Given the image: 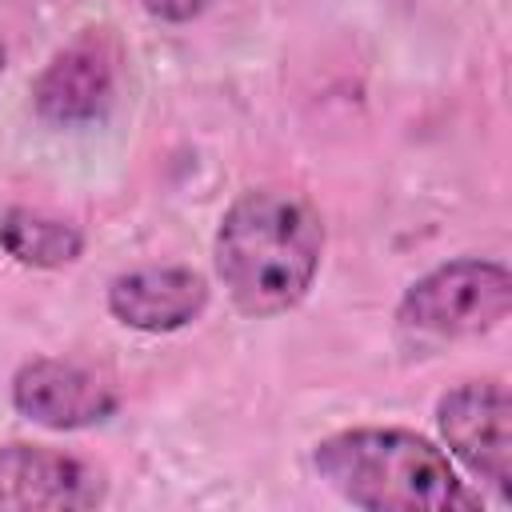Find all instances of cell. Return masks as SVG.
Instances as JSON below:
<instances>
[{"label":"cell","instance_id":"obj_1","mask_svg":"<svg viewBox=\"0 0 512 512\" xmlns=\"http://www.w3.org/2000/svg\"><path fill=\"white\" fill-rule=\"evenodd\" d=\"M324 252L316 208L284 188L244 192L220 220L216 272L248 316H276L304 300Z\"/></svg>","mask_w":512,"mask_h":512},{"label":"cell","instance_id":"obj_2","mask_svg":"<svg viewBox=\"0 0 512 512\" xmlns=\"http://www.w3.org/2000/svg\"><path fill=\"white\" fill-rule=\"evenodd\" d=\"M316 472L356 508L372 512H452L472 508L448 456L404 428H352L312 452Z\"/></svg>","mask_w":512,"mask_h":512},{"label":"cell","instance_id":"obj_10","mask_svg":"<svg viewBox=\"0 0 512 512\" xmlns=\"http://www.w3.org/2000/svg\"><path fill=\"white\" fill-rule=\"evenodd\" d=\"M144 8L156 16V20H168V24H184L192 16H200L208 8V0H144Z\"/></svg>","mask_w":512,"mask_h":512},{"label":"cell","instance_id":"obj_6","mask_svg":"<svg viewBox=\"0 0 512 512\" xmlns=\"http://www.w3.org/2000/svg\"><path fill=\"white\" fill-rule=\"evenodd\" d=\"M12 404L32 424L72 432V428L108 420L116 412V392L104 380H96L92 372H84L80 364L32 360L12 380Z\"/></svg>","mask_w":512,"mask_h":512},{"label":"cell","instance_id":"obj_11","mask_svg":"<svg viewBox=\"0 0 512 512\" xmlns=\"http://www.w3.org/2000/svg\"><path fill=\"white\" fill-rule=\"evenodd\" d=\"M0 68H4V44H0Z\"/></svg>","mask_w":512,"mask_h":512},{"label":"cell","instance_id":"obj_9","mask_svg":"<svg viewBox=\"0 0 512 512\" xmlns=\"http://www.w3.org/2000/svg\"><path fill=\"white\" fill-rule=\"evenodd\" d=\"M0 248L32 268H60L72 264L84 248V236L56 216L44 212H28V208H12L0 216Z\"/></svg>","mask_w":512,"mask_h":512},{"label":"cell","instance_id":"obj_5","mask_svg":"<svg viewBox=\"0 0 512 512\" xmlns=\"http://www.w3.org/2000/svg\"><path fill=\"white\" fill-rule=\"evenodd\" d=\"M104 500V480L76 456L36 448V444H4L0 448V512H72Z\"/></svg>","mask_w":512,"mask_h":512},{"label":"cell","instance_id":"obj_7","mask_svg":"<svg viewBox=\"0 0 512 512\" xmlns=\"http://www.w3.org/2000/svg\"><path fill=\"white\" fill-rule=\"evenodd\" d=\"M208 304V284L192 268H136L112 280L108 308L140 332H176Z\"/></svg>","mask_w":512,"mask_h":512},{"label":"cell","instance_id":"obj_4","mask_svg":"<svg viewBox=\"0 0 512 512\" xmlns=\"http://www.w3.org/2000/svg\"><path fill=\"white\" fill-rule=\"evenodd\" d=\"M436 424L448 448L500 496L512 480V400L496 380H472L440 396Z\"/></svg>","mask_w":512,"mask_h":512},{"label":"cell","instance_id":"obj_8","mask_svg":"<svg viewBox=\"0 0 512 512\" xmlns=\"http://www.w3.org/2000/svg\"><path fill=\"white\" fill-rule=\"evenodd\" d=\"M36 112L52 124L96 120L112 100V52L104 36H84L64 48L36 80Z\"/></svg>","mask_w":512,"mask_h":512},{"label":"cell","instance_id":"obj_3","mask_svg":"<svg viewBox=\"0 0 512 512\" xmlns=\"http://www.w3.org/2000/svg\"><path fill=\"white\" fill-rule=\"evenodd\" d=\"M512 308V276L504 264L492 260H452L436 272L420 276L400 308L396 320L412 336L428 340H464L492 332Z\"/></svg>","mask_w":512,"mask_h":512}]
</instances>
